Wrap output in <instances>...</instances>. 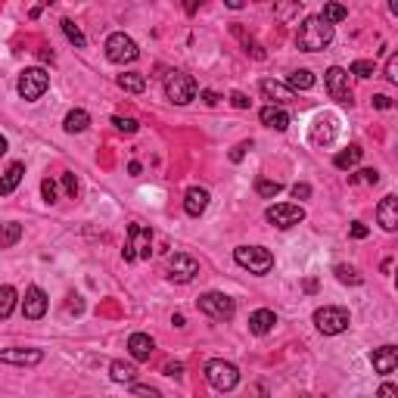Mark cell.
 Returning a JSON list of instances; mask_svg holds the SVG:
<instances>
[{"label":"cell","mask_w":398,"mask_h":398,"mask_svg":"<svg viewBox=\"0 0 398 398\" xmlns=\"http://www.w3.org/2000/svg\"><path fill=\"white\" fill-rule=\"evenodd\" d=\"M197 305H199L202 314L212 317V321H230V317L237 314V302L224 293H215V289L212 293H202L197 299Z\"/></svg>","instance_id":"52a82bcc"},{"label":"cell","mask_w":398,"mask_h":398,"mask_svg":"<svg viewBox=\"0 0 398 398\" xmlns=\"http://www.w3.org/2000/svg\"><path fill=\"white\" fill-rule=\"evenodd\" d=\"M314 81H317V78L311 75L308 69H296L293 75H289V84H286V88H289V91H311V88H314Z\"/></svg>","instance_id":"f546056e"},{"label":"cell","mask_w":398,"mask_h":398,"mask_svg":"<svg viewBox=\"0 0 398 398\" xmlns=\"http://www.w3.org/2000/svg\"><path fill=\"white\" fill-rule=\"evenodd\" d=\"M128 171L137 178V175H140V162H131V165H128Z\"/></svg>","instance_id":"f907efd6"},{"label":"cell","mask_w":398,"mask_h":398,"mask_svg":"<svg viewBox=\"0 0 398 398\" xmlns=\"http://www.w3.org/2000/svg\"><path fill=\"white\" fill-rule=\"evenodd\" d=\"M376 398H398V389L392 386V383H383L380 392H376Z\"/></svg>","instance_id":"7dc6e473"},{"label":"cell","mask_w":398,"mask_h":398,"mask_svg":"<svg viewBox=\"0 0 398 398\" xmlns=\"http://www.w3.org/2000/svg\"><path fill=\"white\" fill-rule=\"evenodd\" d=\"M299 398H311V395H299Z\"/></svg>","instance_id":"db71d44e"},{"label":"cell","mask_w":398,"mask_h":398,"mask_svg":"<svg viewBox=\"0 0 398 398\" xmlns=\"http://www.w3.org/2000/svg\"><path fill=\"white\" fill-rule=\"evenodd\" d=\"M252 150V140H243V143H237L234 150H230V162H243V156Z\"/></svg>","instance_id":"60d3db41"},{"label":"cell","mask_w":398,"mask_h":398,"mask_svg":"<svg viewBox=\"0 0 398 398\" xmlns=\"http://www.w3.org/2000/svg\"><path fill=\"white\" fill-rule=\"evenodd\" d=\"M256 193H258L262 199H274V197H280V193H284V184H280V180L258 178V180H256Z\"/></svg>","instance_id":"1f68e13d"},{"label":"cell","mask_w":398,"mask_h":398,"mask_svg":"<svg viewBox=\"0 0 398 398\" xmlns=\"http://www.w3.org/2000/svg\"><path fill=\"white\" fill-rule=\"evenodd\" d=\"M128 352H131L134 361H150V354L156 352L153 336H147V333H131V336H128Z\"/></svg>","instance_id":"ac0fdd59"},{"label":"cell","mask_w":398,"mask_h":398,"mask_svg":"<svg viewBox=\"0 0 398 398\" xmlns=\"http://www.w3.org/2000/svg\"><path fill=\"white\" fill-rule=\"evenodd\" d=\"M150 256H153V230L137 221L128 227V243L121 249V258L125 262H140V258H150Z\"/></svg>","instance_id":"3957f363"},{"label":"cell","mask_w":398,"mask_h":398,"mask_svg":"<svg viewBox=\"0 0 398 398\" xmlns=\"http://www.w3.org/2000/svg\"><path fill=\"white\" fill-rule=\"evenodd\" d=\"M60 25H62V34H66V38H69L75 47H84V44H88V38H84V34H81V28H78L75 22H72V19H62Z\"/></svg>","instance_id":"836d02e7"},{"label":"cell","mask_w":398,"mask_h":398,"mask_svg":"<svg viewBox=\"0 0 398 398\" xmlns=\"http://www.w3.org/2000/svg\"><path fill=\"white\" fill-rule=\"evenodd\" d=\"M376 221H380V227L389 230V234H395L398 230V199H395V193H389V197L380 199V206H376Z\"/></svg>","instance_id":"9a60e30c"},{"label":"cell","mask_w":398,"mask_h":398,"mask_svg":"<svg viewBox=\"0 0 398 398\" xmlns=\"http://www.w3.org/2000/svg\"><path fill=\"white\" fill-rule=\"evenodd\" d=\"M6 150H10V143H6V137H4V134H0V156H4V153H6Z\"/></svg>","instance_id":"816d5d0a"},{"label":"cell","mask_w":398,"mask_h":398,"mask_svg":"<svg viewBox=\"0 0 398 398\" xmlns=\"http://www.w3.org/2000/svg\"><path fill=\"white\" fill-rule=\"evenodd\" d=\"M371 364H373L376 373H395V367H398V349H395V345H383V349H373Z\"/></svg>","instance_id":"e0dca14e"},{"label":"cell","mask_w":398,"mask_h":398,"mask_svg":"<svg viewBox=\"0 0 398 398\" xmlns=\"http://www.w3.org/2000/svg\"><path fill=\"white\" fill-rule=\"evenodd\" d=\"M256 398H265V386H256Z\"/></svg>","instance_id":"f5cc1de1"},{"label":"cell","mask_w":398,"mask_h":398,"mask_svg":"<svg viewBox=\"0 0 398 398\" xmlns=\"http://www.w3.org/2000/svg\"><path fill=\"white\" fill-rule=\"evenodd\" d=\"M44 361L41 349H0V364H16V367H34Z\"/></svg>","instance_id":"5bb4252c"},{"label":"cell","mask_w":398,"mask_h":398,"mask_svg":"<svg viewBox=\"0 0 398 398\" xmlns=\"http://www.w3.org/2000/svg\"><path fill=\"white\" fill-rule=\"evenodd\" d=\"M165 97L175 106L193 103V100H197V81H193L187 72H171V75L165 78Z\"/></svg>","instance_id":"9c48e42d"},{"label":"cell","mask_w":398,"mask_h":398,"mask_svg":"<svg viewBox=\"0 0 398 398\" xmlns=\"http://www.w3.org/2000/svg\"><path fill=\"white\" fill-rule=\"evenodd\" d=\"M349 184H380V171L376 168H361L358 175H349Z\"/></svg>","instance_id":"e575fe53"},{"label":"cell","mask_w":398,"mask_h":398,"mask_svg":"<svg viewBox=\"0 0 398 398\" xmlns=\"http://www.w3.org/2000/svg\"><path fill=\"white\" fill-rule=\"evenodd\" d=\"M234 262L240 267H246L249 274H256V277H265V274L274 267V252L265 249V246H237Z\"/></svg>","instance_id":"7a4b0ae2"},{"label":"cell","mask_w":398,"mask_h":398,"mask_svg":"<svg viewBox=\"0 0 398 398\" xmlns=\"http://www.w3.org/2000/svg\"><path fill=\"white\" fill-rule=\"evenodd\" d=\"M333 34H336L333 25H327L321 16H308V19H302L299 32H296V47L305 50V53H317V50L330 47Z\"/></svg>","instance_id":"6da1fadb"},{"label":"cell","mask_w":398,"mask_h":398,"mask_svg":"<svg viewBox=\"0 0 398 398\" xmlns=\"http://www.w3.org/2000/svg\"><path fill=\"white\" fill-rule=\"evenodd\" d=\"M112 128L115 131H121V134H137V121L134 119H128V115H112Z\"/></svg>","instance_id":"d590c367"},{"label":"cell","mask_w":398,"mask_h":398,"mask_svg":"<svg viewBox=\"0 0 398 398\" xmlns=\"http://www.w3.org/2000/svg\"><path fill=\"white\" fill-rule=\"evenodd\" d=\"M119 88L128 93H143L147 91V75H140V72H125V75H119Z\"/></svg>","instance_id":"4316f807"},{"label":"cell","mask_w":398,"mask_h":398,"mask_svg":"<svg viewBox=\"0 0 398 398\" xmlns=\"http://www.w3.org/2000/svg\"><path fill=\"white\" fill-rule=\"evenodd\" d=\"M16 302H19L16 286H10V284H4V286H0V321H6V317L13 314V308H16Z\"/></svg>","instance_id":"484cf974"},{"label":"cell","mask_w":398,"mask_h":398,"mask_svg":"<svg viewBox=\"0 0 398 398\" xmlns=\"http://www.w3.org/2000/svg\"><path fill=\"white\" fill-rule=\"evenodd\" d=\"M333 274H336L339 284H349V286H361V284H364V277H361V274L354 271L352 265H336V267H333Z\"/></svg>","instance_id":"d6a6232c"},{"label":"cell","mask_w":398,"mask_h":398,"mask_svg":"<svg viewBox=\"0 0 398 398\" xmlns=\"http://www.w3.org/2000/svg\"><path fill=\"white\" fill-rule=\"evenodd\" d=\"M208 199L212 197H208L206 187H190V190L184 193V212L190 215V218H199V215L208 208Z\"/></svg>","instance_id":"2e32d148"},{"label":"cell","mask_w":398,"mask_h":398,"mask_svg":"<svg viewBox=\"0 0 398 398\" xmlns=\"http://www.w3.org/2000/svg\"><path fill=\"white\" fill-rule=\"evenodd\" d=\"M19 240H22V224H16V221L0 224V249H10Z\"/></svg>","instance_id":"83f0119b"},{"label":"cell","mask_w":398,"mask_h":398,"mask_svg":"<svg viewBox=\"0 0 398 398\" xmlns=\"http://www.w3.org/2000/svg\"><path fill=\"white\" fill-rule=\"evenodd\" d=\"M361 156H364V150H361L358 143H352L349 150H343V153L333 156V165H336L339 171H349V168H354V165L361 162Z\"/></svg>","instance_id":"cb8c5ba5"},{"label":"cell","mask_w":398,"mask_h":398,"mask_svg":"<svg viewBox=\"0 0 398 398\" xmlns=\"http://www.w3.org/2000/svg\"><path fill=\"white\" fill-rule=\"evenodd\" d=\"M274 324H277V314H274L271 308H258V311H252V314H249V330L256 333V336L271 333Z\"/></svg>","instance_id":"44dd1931"},{"label":"cell","mask_w":398,"mask_h":398,"mask_svg":"<svg viewBox=\"0 0 398 398\" xmlns=\"http://www.w3.org/2000/svg\"><path fill=\"white\" fill-rule=\"evenodd\" d=\"M206 380H208V386L218 389V392H230V389H237V383H240V367L224 361V358H212L206 364Z\"/></svg>","instance_id":"277c9868"},{"label":"cell","mask_w":398,"mask_h":398,"mask_svg":"<svg viewBox=\"0 0 398 398\" xmlns=\"http://www.w3.org/2000/svg\"><path fill=\"white\" fill-rule=\"evenodd\" d=\"M197 274H199V262L193 256H184V252L171 256V262H168V280L171 284H190Z\"/></svg>","instance_id":"7c38bea8"},{"label":"cell","mask_w":398,"mask_h":398,"mask_svg":"<svg viewBox=\"0 0 398 398\" xmlns=\"http://www.w3.org/2000/svg\"><path fill=\"white\" fill-rule=\"evenodd\" d=\"M293 197H296V199H308V197H311V187H308V184H296V187H293Z\"/></svg>","instance_id":"681fc988"},{"label":"cell","mask_w":398,"mask_h":398,"mask_svg":"<svg viewBox=\"0 0 398 398\" xmlns=\"http://www.w3.org/2000/svg\"><path fill=\"white\" fill-rule=\"evenodd\" d=\"M386 81L389 84H398V53H392L386 60Z\"/></svg>","instance_id":"ab89813d"},{"label":"cell","mask_w":398,"mask_h":398,"mask_svg":"<svg viewBox=\"0 0 398 398\" xmlns=\"http://www.w3.org/2000/svg\"><path fill=\"white\" fill-rule=\"evenodd\" d=\"M25 178V165L22 162H13L10 168H6V175L0 178V197H10V193H16V187L22 184Z\"/></svg>","instance_id":"603a6c76"},{"label":"cell","mask_w":398,"mask_h":398,"mask_svg":"<svg viewBox=\"0 0 398 398\" xmlns=\"http://www.w3.org/2000/svg\"><path fill=\"white\" fill-rule=\"evenodd\" d=\"M165 373L178 380V376H184V364H180V361H168V364H165Z\"/></svg>","instance_id":"f6af8a7d"},{"label":"cell","mask_w":398,"mask_h":398,"mask_svg":"<svg viewBox=\"0 0 398 398\" xmlns=\"http://www.w3.org/2000/svg\"><path fill=\"white\" fill-rule=\"evenodd\" d=\"M140 56V47H137L134 38H128L125 32H115L106 38V60L115 62V66H125V62H134Z\"/></svg>","instance_id":"ba28073f"},{"label":"cell","mask_w":398,"mask_h":398,"mask_svg":"<svg viewBox=\"0 0 398 398\" xmlns=\"http://www.w3.org/2000/svg\"><path fill=\"white\" fill-rule=\"evenodd\" d=\"M349 234L354 237V240H364V237L371 234V227H367V224H361V221H354L352 227H349Z\"/></svg>","instance_id":"7bdbcfd3"},{"label":"cell","mask_w":398,"mask_h":398,"mask_svg":"<svg viewBox=\"0 0 398 398\" xmlns=\"http://www.w3.org/2000/svg\"><path fill=\"white\" fill-rule=\"evenodd\" d=\"M41 193H44V199H47V202H56V184H53L50 178L41 180Z\"/></svg>","instance_id":"b9f144b4"},{"label":"cell","mask_w":398,"mask_h":398,"mask_svg":"<svg viewBox=\"0 0 398 398\" xmlns=\"http://www.w3.org/2000/svg\"><path fill=\"white\" fill-rule=\"evenodd\" d=\"M110 376L115 383H137V367L125 364V361H112L110 364Z\"/></svg>","instance_id":"f1b7e54d"},{"label":"cell","mask_w":398,"mask_h":398,"mask_svg":"<svg viewBox=\"0 0 398 398\" xmlns=\"http://www.w3.org/2000/svg\"><path fill=\"white\" fill-rule=\"evenodd\" d=\"M373 106H376V110H392V97H386V93H376Z\"/></svg>","instance_id":"bcb514c9"},{"label":"cell","mask_w":398,"mask_h":398,"mask_svg":"<svg viewBox=\"0 0 398 398\" xmlns=\"http://www.w3.org/2000/svg\"><path fill=\"white\" fill-rule=\"evenodd\" d=\"M373 72H376V66H373L371 60H354V62H352V69H349V75H358V78H371Z\"/></svg>","instance_id":"8d00e7d4"},{"label":"cell","mask_w":398,"mask_h":398,"mask_svg":"<svg viewBox=\"0 0 398 398\" xmlns=\"http://www.w3.org/2000/svg\"><path fill=\"white\" fill-rule=\"evenodd\" d=\"M336 137V119L333 115H317L314 128H311V140L314 143H330Z\"/></svg>","instance_id":"7402d4cb"},{"label":"cell","mask_w":398,"mask_h":398,"mask_svg":"<svg viewBox=\"0 0 398 398\" xmlns=\"http://www.w3.org/2000/svg\"><path fill=\"white\" fill-rule=\"evenodd\" d=\"M258 119H262V125L265 128H274V131H286L289 128V112L286 110H280V106H265L262 112H258Z\"/></svg>","instance_id":"ffe728a7"},{"label":"cell","mask_w":398,"mask_h":398,"mask_svg":"<svg viewBox=\"0 0 398 398\" xmlns=\"http://www.w3.org/2000/svg\"><path fill=\"white\" fill-rule=\"evenodd\" d=\"M321 19H324V22H327V25L343 22V19H349V6H343V4H324Z\"/></svg>","instance_id":"4dcf8cb0"},{"label":"cell","mask_w":398,"mask_h":398,"mask_svg":"<svg viewBox=\"0 0 398 398\" xmlns=\"http://www.w3.org/2000/svg\"><path fill=\"white\" fill-rule=\"evenodd\" d=\"M258 88H262V93L267 100H277V103H296V100H299L296 91H289L286 84H280V81H271V78H262Z\"/></svg>","instance_id":"d6986e66"},{"label":"cell","mask_w":398,"mask_h":398,"mask_svg":"<svg viewBox=\"0 0 398 398\" xmlns=\"http://www.w3.org/2000/svg\"><path fill=\"white\" fill-rule=\"evenodd\" d=\"M47 88H50V75L41 66L25 69L22 75H19V81H16V91H19V97H22L25 103H38V100L47 93Z\"/></svg>","instance_id":"5b68a950"},{"label":"cell","mask_w":398,"mask_h":398,"mask_svg":"<svg viewBox=\"0 0 398 398\" xmlns=\"http://www.w3.org/2000/svg\"><path fill=\"white\" fill-rule=\"evenodd\" d=\"M199 97H202V103H206V106H218V103H221V97H218L215 91H202Z\"/></svg>","instance_id":"c3c4849f"},{"label":"cell","mask_w":398,"mask_h":398,"mask_svg":"<svg viewBox=\"0 0 398 398\" xmlns=\"http://www.w3.org/2000/svg\"><path fill=\"white\" fill-rule=\"evenodd\" d=\"M230 103H234L237 110H249V97H246V93H240V91L230 93Z\"/></svg>","instance_id":"ee69618b"},{"label":"cell","mask_w":398,"mask_h":398,"mask_svg":"<svg viewBox=\"0 0 398 398\" xmlns=\"http://www.w3.org/2000/svg\"><path fill=\"white\" fill-rule=\"evenodd\" d=\"M62 190H66V197H69V199H75V197H78V178L72 175V171H66V175H62Z\"/></svg>","instance_id":"74e56055"},{"label":"cell","mask_w":398,"mask_h":398,"mask_svg":"<svg viewBox=\"0 0 398 398\" xmlns=\"http://www.w3.org/2000/svg\"><path fill=\"white\" fill-rule=\"evenodd\" d=\"M265 218L277 230H289V227H296V224L305 221V208L296 206V202H274V206H267Z\"/></svg>","instance_id":"30bf717a"},{"label":"cell","mask_w":398,"mask_h":398,"mask_svg":"<svg viewBox=\"0 0 398 398\" xmlns=\"http://www.w3.org/2000/svg\"><path fill=\"white\" fill-rule=\"evenodd\" d=\"M352 324V314L345 308L339 305H324L314 311V327L324 333V336H339V333H345Z\"/></svg>","instance_id":"8992f818"},{"label":"cell","mask_w":398,"mask_h":398,"mask_svg":"<svg viewBox=\"0 0 398 398\" xmlns=\"http://www.w3.org/2000/svg\"><path fill=\"white\" fill-rule=\"evenodd\" d=\"M324 84H327V93L336 103L343 106H352L354 103V93H352V84H349V72L343 66H330L327 75H324Z\"/></svg>","instance_id":"8fae6325"},{"label":"cell","mask_w":398,"mask_h":398,"mask_svg":"<svg viewBox=\"0 0 398 398\" xmlns=\"http://www.w3.org/2000/svg\"><path fill=\"white\" fill-rule=\"evenodd\" d=\"M88 125H91V115L84 112V110H72L66 115V121H62L66 134H81V131H88Z\"/></svg>","instance_id":"d4e9b609"},{"label":"cell","mask_w":398,"mask_h":398,"mask_svg":"<svg viewBox=\"0 0 398 398\" xmlns=\"http://www.w3.org/2000/svg\"><path fill=\"white\" fill-rule=\"evenodd\" d=\"M47 305H50V299H47V293H44L41 286H28V289H25L22 314L28 317V321H41V317L47 314Z\"/></svg>","instance_id":"4fadbf2b"},{"label":"cell","mask_w":398,"mask_h":398,"mask_svg":"<svg viewBox=\"0 0 398 398\" xmlns=\"http://www.w3.org/2000/svg\"><path fill=\"white\" fill-rule=\"evenodd\" d=\"M131 392H134L137 398H162V392H159V389H153V386H140V383H131Z\"/></svg>","instance_id":"f35d334b"}]
</instances>
